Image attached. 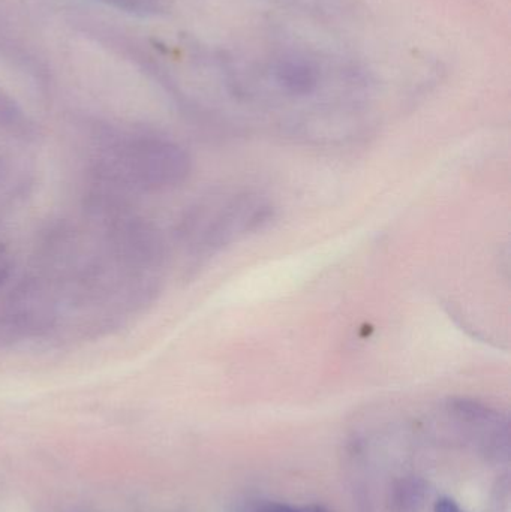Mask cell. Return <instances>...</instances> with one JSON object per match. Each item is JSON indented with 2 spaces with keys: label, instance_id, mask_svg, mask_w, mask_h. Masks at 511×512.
Segmentation results:
<instances>
[{
  "label": "cell",
  "instance_id": "5",
  "mask_svg": "<svg viewBox=\"0 0 511 512\" xmlns=\"http://www.w3.org/2000/svg\"><path fill=\"white\" fill-rule=\"evenodd\" d=\"M257 512H330L326 508L311 505V507H291L285 504H266L258 508Z\"/></svg>",
  "mask_w": 511,
  "mask_h": 512
},
{
  "label": "cell",
  "instance_id": "1",
  "mask_svg": "<svg viewBox=\"0 0 511 512\" xmlns=\"http://www.w3.org/2000/svg\"><path fill=\"white\" fill-rule=\"evenodd\" d=\"M191 171L188 153L158 135H129L113 141L102 159V179L125 188L162 191L185 182Z\"/></svg>",
  "mask_w": 511,
  "mask_h": 512
},
{
  "label": "cell",
  "instance_id": "2",
  "mask_svg": "<svg viewBox=\"0 0 511 512\" xmlns=\"http://www.w3.org/2000/svg\"><path fill=\"white\" fill-rule=\"evenodd\" d=\"M270 209L257 197H218L192 209L179 234L194 255L209 256L240 237L254 233L270 219Z\"/></svg>",
  "mask_w": 511,
  "mask_h": 512
},
{
  "label": "cell",
  "instance_id": "4",
  "mask_svg": "<svg viewBox=\"0 0 511 512\" xmlns=\"http://www.w3.org/2000/svg\"><path fill=\"white\" fill-rule=\"evenodd\" d=\"M105 5L113 6L119 11L140 17H155L167 9V0H99Z\"/></svg>",
  "mask_w": 511,
  "mask_h": 512
},
{
  "label": "cell",
  "instance_id": "3",
  "mask_svg": "<svg viewBox=\"0 0 511 512\" xmlns=\"http://www.w3.org/2000/svg\"><path fill=\"white\" fill-rule=\"evenodd\" d=\"M0 129L23 140H32L36 135L32 120L3 92H0Z\"/></svg>",
  "mask_w": 511,
  "mask_h": 512
},
{
  "label": "cell",
  "instance_id": "6",
  "mask_svg": "<svg viewBox=\"0 0 511 512\" xmlns=\"http://www.w3.org/2000/svg\"><path fill=\"white\" fill-rule=\"evenodd\" d=\"M435 512H464L453 499L440 498L435 504Z\"/></svg>",
  "mask_w": 511,
  "mask_h": 512
},
{
  "label": "cell",
  "instance_id": "7",
  "mask_svg": "<svg viewBox=\"0 0 511 512\" xmlns=\"http://www.w3.org/2000/svg\"><path fill=\"white\" fill-rule=\"evenodd\" d=\"M9 271H11V268H9L8 262L0 261V286L8 279Z\"/></svg>",
  "mask_w": 511,
  "mask_h": 512
}]
</instances>
